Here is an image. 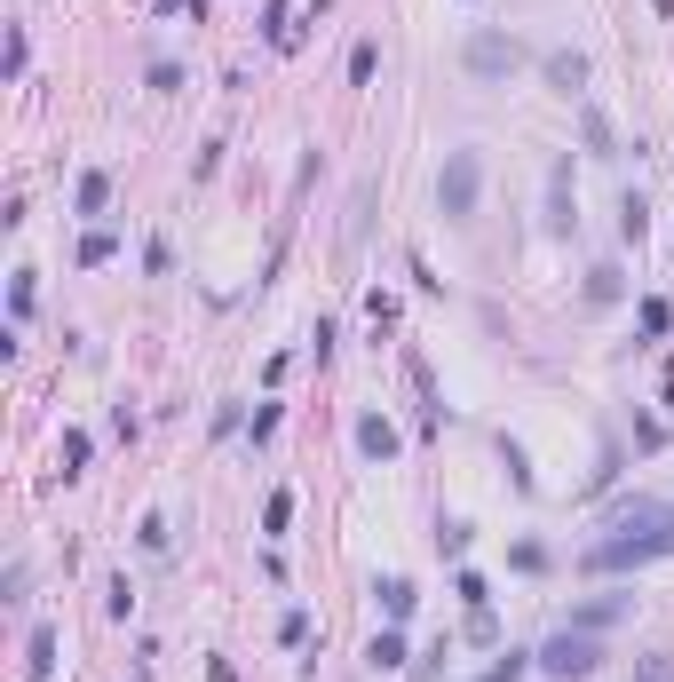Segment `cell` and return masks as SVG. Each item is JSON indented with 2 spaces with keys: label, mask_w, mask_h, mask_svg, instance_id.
Wrapping results in <instances>:
<instances>
[{
  "label": "cell",
  "mask_w": 674,
  "mask_h": 682,
  "mask_svg": "<svg viewBox=\"0 0 674 682\" xmlns=\"http://www.w3.org/2000/svg\"><path fill=\"white\" fill-rule=\"evenodd\" d=\"M674 556V508L667 500H627V508H611V532L579 556L587 571H635V564H659Z\"/></svg>",
  "instance_id": "6da1fadb"
},
{
  "label": "cell",
  "mask_w": 674,
  "mask_h": 682,
  "mask_svg": "<svg viewBox=\"0 0 674 682\" xmlns=\"http://www.w3.org/2000/svg\"><path fill=\"white\" fill-rule=\"evenodd\" d=\"M532 659H540V675H548V682H587L595 667H603V643H595V635H579V627H556Z\"/></svg>",
  "instance_id": "7a4b0ae2"
},
{
  "label": "cell",
  "mask_w": 674,
  "mask_h": 682,
  "mask_svg": "<svg viewBox=\"0 0 674 682\" xmlns=\"http://www.w3.org/2000/svg\"><path fill=\"white\" fill-rule=\"evenodd\" d=\"M476 191H484V151H452L437 175V207L445 223H476Z\"/></svg>",
  "instance_id": "3957f363"
},
{
  "label": "cell",
  "mask_w": 674,
  "mask_h": 682,
  "mask_svg": "<svg viewBox=\"0 0 674 682\" xmlns=\"http://www.w3.org/2000/svg\"><path fill=\"white\" fill-rule=\"evenodd\" d=\"M460 64H468L476 80H508V72L524 64V48H516L508 32H468V48H460Z\"/></svg>",
  "instance_id": "277c9868"
},
{
  "label": "cell",
  "mask_w": 674,
  "mask_h": 682,
  "mask_svg": "<svg viewBox=\"0 0 674 682\" xmlns=\"http://www.w3.org/2000/svg\"><path fill=\"white\" fill-rule=\"evenodd\" d=\"M627 611H635V595H587V603H579V611H571L563 627H579V635H595V627H611V619H627Z\"/></svg>",
  "instance_id": "5b68a950"
},
{
  "label": "cell",
  "mask_w": 674,
  "mask_h": 682,
  "mask_svg": "<svg viewBox=\"0 0 674 682\" xmlns=\"http://www.w3.org/2000/svg\"><path fill=\"white\" fill-rule=\"evenodd\" d=\"M579 215H571V159H556L548 167V230H571Z\"/></svg>",
  "instance_id": "8992f818"
},
{
  "label": "cell",
  "mask_w": 674,
  "mask_h": 682,
  "mask_svg": "<svg viewBox=\"0 0 674 682\" xmlns=\"http://www.w3.org/2000/svg\"><path fill=\"white\" fill-rule=\"evenodd\" d=\"M357 453L365 460H397V429H389L381 413H365V421H357Z\"/></svg>",
  "instance_id": "52a82bcc"
},
{
  "label": "cell",
  "mask_w": 674,
  "mask_h": 682,
  "mask_svg": "<svg viewBox=\"0 0 674 682\" xmlns=\"http://www.w3.org/2000/svg\"><path fill=\"white\" fill-rule=\"evenodd\" d=\"M548 88H556V96H579V88H587V56L556 48V56H548Z\"/></svg>",
  "instance_id": "ba28073f"
},
{
  "label": "cell",
  "mask_w": 674,
  "mask_h": 682,
  "mask_svg": "<svg viewBox=\"0 0 674 682\" xmlns=\"http://www.w3.org/2000/svg\"><path fill=\"white\" fill-rule=\"evenodd\" d=\"M373 595H381V611H389V627H405V619H413V603H421V587H413V579H381Z\"/></svg>",
  "instance_id": "9c48e42d"
},
{
  "label": "cell",
  "mask_w": 674,
  "mask_h": 682,
  "mask_svg": "<svg viewBox=\"0 0 674 682\" xmlns=\"http://www.w3.org/2000/svg\"><path fill=\"white\" fill-rule=\"evenodd\" d=\"M365 667H373V675H397V667H405V635H397V627H381V635L365 643Z\"/></svg>",
  "instance_id": "30bf717a"
},
{
  "label": "cell",
  "mask_w": 674,
  "mask_h": 682,
  "mask_svg": "<svg viewBox=\"0 0 674 682\" xmlns=\"http://www.w3.org/2000/svg\"><path fill=\"white\" fill-rule=\"evenodd\" d=\"M24 667H32V682L56 675V627H32V643H24Z\"/></svg>",
  "instance_id": "8fae6325"
},
{
  "label": "cell",
  "mask_w": 674,
  "mask_h": 682,
  "mask_svg": "<svg viewBox=\"0 0 674 682\" xmlns=\"http://www.w3.org/2000/svg\"><path fill=\"white\" fill-rule=\"evenodd\" d=\"M72 199H80V215H104V199H112V175H96V167H88Z\"/></svg>",
  "instance_id": "7c38bea8"
},
{
  "label": "cell",
  "mask_w": 674,
  "mask_h": 682,
  "mask_svg": "<svg viewBox=\"0 0 674 682\" xmlns=\"http://www.w3.org/2000/svg\"><path fill=\"white\" fill-rule=\"evenodd\" d=\"M619 294H627V278H619L611 262H603V270H587V302H619Z\"/></svg>",
  "instance_id": "4fadbf2b"
},
{
  "label": "cell",
  "mask_w": 674,
  "mask_h": 682,
  "mask_svg": "<svg viewBox=\"0 0 674 682\" xmlns=\"http://www.w3.org/2000/svg\"><path fill=\"white\" fill-rule=\"evenodd\" d=\"M373 72H381V48H373V40H357V48H349V80H357V88H365V80H373Z\"/></svg>",
  "instance_id": "5bb4252c"
},
{
  "label": "cell",
  "mask_w": 674,
  "mask_h": 682,
  "mask_svg": "<svg viewBox=\"0 0 674 682\" xmlns=\"http://www.w3.org/2000/svg\"><path fill=\"white\" fill-rule=\"evenodd\" d=\"M286 524H294V492H270L262 500V532H286Z\"/></svg>",
  "instance_id": "9a60e30c"
},
{
  "label": "cell",
  "mask_w": 674,
  "mask_h": 682,
  "mask_svg": "<svg viewBox=\"0 0 674 682\" xmlns=\"http://www.w3.org/2000/svg\"><path fill=\"white\" fill-rule=\"evenodd\" d=\"M452 595H460L468 611H484V603H492V587H484V571H460V579H452Z\"/></svg>",
  "instance_id": "2e32d148"
},
{
  "label": "cell",
  "mask_w": 674,
  "mask_h": 682,
  "mask_svg": "<svg viewBox=\"0 0 674 682\" xmlns=\"http://www.w3.org/2000/svg\"><path fill=\"white\" fill-rule=\"evenodd\" d=\"M112 254H119L112 230H88V238H80V262H88V270H96V262H112Z\"/></svg>",
  "instance_id": "e0dca14e"
},
{
  "label": "cell",
  "mask_w": 674,
  "mask_h": 682,
  "mask_svg": "<svg viewBox=\"0 0 674 682\" xmlns=\"http://www.w3.org/2000/svg\"><path fill=\"white\" fill-rule=\"evenodd\" d=\"M635 326H643V334H667V326H674V310L659 302V294H643V310H635Z\"/></svg>",
  "instance_id": "ac0fdd59"
},
{
  "label": "cell",
  "mask_w": 674,
  "mask_h": 682,
  "mask_svg": "<svg viewBox=\"0 0 674 682\" xmlns=\"http://www.w3.org/2000/svg\"><path fill=\"white\" fill-rule=\"evenodd\" d=\"M619 230H627V238H643V230H651V207H643V199H635V191H627V199H619Z\"/></svg>",
  "instance_id": "d6986e66"
},
{
  "label": "cell",
  "mask_w": 674,
  "mask_h": 682,
  "mask_svg": "<svg viewBox=\"0 0 674 682\" xmlns=\"http://www.w3.org/2000/svg\"><path fill=\"white\" fill-rule=\"evenodd\" d=\"M635 682H674V659H667V651H651V659H635Z\"/></svg>",
  "instance_id": "ffe728a7"
},
{
  "label": "cell",
  "mask_w": 674,
  "mask_h": 682,
  "mask_svg": "<svg viewBox=\"0 0 674 682\" xmlns=\"http://www.w3.org/2000/svg\"><path fill=\"white\" fill-rule=\"evenodd\" d=\"M659 445H667V421L643 413V421H635V453H659Z\"/></svg>",
  "instance_id": "44dd1931"
},
{
  "label": "cell",
  "mask_w": 674,
  "mask_h": 682,
  "mask_svg": "<svg viewBox=\"0 0 674 682\" xmlns=\"http://www.w3.org/2000/svg\"><path fill=\"white\" fill-rule=\"evenodd\" d=\"M80 468H88V437H80V429H64V476H80Z\"/></svg>",
  "instance_id": "7402d4cb"
},
{
  "label": "cell",
  "mask_w": 674,
  "mask_h": 682,
  "mask_svg": "<svg viewBox=\"0 0 674 682\" xmlns=\"http://www.w3.org/2000/svg\"><path fill=\"white\" fill-rule=\"evenodd\" d=\"M151 8H159V16H183V8H191V16H207V0H151Z\"/></svg>",
  "instance_id": "603a6c76"
}]
</instances>
